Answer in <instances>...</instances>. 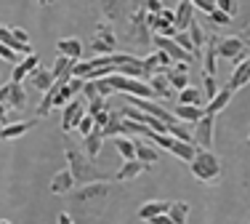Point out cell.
Segmentation results:
<instances>
[{"instance_id":"34","label":"cell","mask_w":250,"mask_h":224,"mask_svg":"<svg viewBox=\"0 0 250 224\" xmlns=\"http://www.w3.org/2000/svg\"><path fill=\"white\" fill-rule=\"evenodd\" d=\"M173 43H176V45H178V48H181V51H187V54H192V56H194V48H192V40H189V35H187V32H176Z\"/></svg>"},{"instance_id":"2","label":"cell","mask_w":250,"mask_h":224,"mask_svg":"<svg viewBox=\"0 0 250 224\" xmlns=\"http://www.w3.org/2000/svg\"><path fill=\"white\" fill-rule=\"evenodd\" d=\"M189 168H192V176L197 181H202V184H218V179H221V163H218L216 152L197 150Z\"/></svg>"},{"instance_id":"26","label":"cell","mask_w":250,"mask_h":224,"mask_svg":"<svg viewBox=\"0 0 250 224\" xmlns=\"http://www.w3.org/2000/svg\"><path fill=\"white\" fill-rule=\"evenodd\" d=\"M176 123H197L202 117V110L200 107H189V104H176V112H173Z\"/></svg>"},{"instance_id":"19","label":"cell","mask_w":250,"mask_h":224,"mask_svg":"<svg viewBox=\"0 0 250 224\" xmlns=\"http://www.w3.org/2000/svg\"><path fill=\"white\" fill-rule=\"evenodd\" d=\"M0 43H3L5 45V48H11V51H14V54L16 56H29V54H32V48H29V45H21V43H16V40H14V35H11V27H3V24H0Z\"/></svg>"},{"instance_id":"9","label":"cell","mask_w":250,"mask_h":224,"mask_svg":"<svg viewBox=\"0 0 250 224\" xmlns=\"http://www.w3.org/2000/svg\"><path fill=\"white\" fill-rule=\"evenodd\" d=\"M176 22H173V27H176V32H187V27L192 24V19H194V5H192V0H181V3L176 5Z\"/></svg>"},{"instance_id":"39","label":"cell","mask_w":250,"mask_h":224,"mask_svg":"<svg viewBox=\"0 0 250 224\" xmlns=\"http://www.w3.org/2000/svg\"><path fill=\"white\" fill-rule=\"evenodd\" d=\"M77 131H80L83 136H88V134L93 131V117L91 115H83V120L77 123Z\"/></svg>"},{"instance_id":"16","label":"cell","mask_w":250,"mask_h":224,"mask_svg":"<svg viewBox=\"0 0 250 224\" xmlns=\"http://www.w3.org/2000/svg\"><path fill=\"white\" fill-rule=\"evenodd\" d=\"M38 67H40V59L35 56V54H29V56L24 59V62H19V64H16V69H14V78H11V83H19V86H21V80H24L27 75H32Z\"/></svg>"},{"instance_id":"42","label":"cell","mask_w":250,"mask_h":224,"mask_svg":"<svg viewBox=\"0 0 250 224\" xmlns=\"http://www.w3.org/2000/svg\"><path fill=\"white\" fill-rule=\"evenodd\" d=\"M11 35H14V40H16V43H21V45H29V35L24 32V29H19V27H11Z\"/></svg>"},{"instance_id":"5","label":"cell","mask_w":250,"mask_h":224,"mask_svg":"<svg viewBox=\"0 0 250 224\" xmlns=\"http://www.w3.org/2000/svg\"><path fill=\"white\" fill-rule=\"evenodd\" d=\"M213 128H216V117H213V115H202L200 120L192 126V144H197L200 150L210 152L213 141H216V136H213Z\"/></svg>"},{"instance_id":"27","label":"cell","mask_w":250,"mask_h":224,"mask_svg":"<svg viewBox=\"0 0 250 224\" xmlns=\"http://www.w3.org/2000/svg\"><path fill=\"white\" fill-rule=\"evenodd\" d=\"M157 157H160V152L154 150V147L139 144V141H136V160H139V163H144V166L154 168V166H157Z\"/></svg>"},{"instance_id":"12","label":"cell","mask_w":250,"mask_h":224,"mask_svg":"<svg viewBox=\"0 0 250 224\" xmlns=\"http://www.w3.org/2000/svg\"><path fill=\"white\" fill-rule=\"evenodd\" d=\"M109 195V181H93V184H83L77 190V200L85 203V200H93V198H106Z\"/></svg>"},{"instance_id":"20","label":"cell","mask_w":250,"mask_h":224,"mask_svg":"<svg viewBox=\"0 0 250 224\" xmlns=\"http://www.w3.org/2000/svg\"><path fill=\"white\" fill-rule=\"evenodd\" d=\"M93 43L104 45L106 51L117 48V38H115V32H112V27L106 24V22H101V24L96 27V35H93Z\"/></svg>"},{"instance_id":"46","label":"cell","mask_w":250,"mask_h":224,"mask_svg":"<svg viewBox=\"0 0 250 224\" xmlns=\"http://www.w3.org/2000/svg\"><path fill=\"white\" fill-rule=\"evenodd\" d=\"M0 59H5V62H16V59H19V56H16V54H14V51H11V48H5V45L0 43Z\"/></svg>"},{"instance_id":"24","label":"cell","mask_w":250,"mask_h":224,"mask_svg":"<svg viewBox=\"0 0 250 224\" xmlns=\"http://www.w3.org/2000/svg\"><path fill=\"white\" fill-rule=\"evenodd\" d=\"M157 72H163L165 78H168V83H170V91H178L181 93L184 88H189V72H178V69H157Z\"/></svg>"},{"instance_id":"53","label":"cell","mask_w":250,"mask_h":224,"mask_svg":"<svg viewBox=\"0 0 250 224\" xmlns=\"http://www.w3.org/2000/svg\"><path fill=\"white\" fill-rule=\"evenodd\" d=\"M248 147H250V128H248Z\"/></svg>"},{"instance_id":"17","label":"cell","mask_w":250,"mask_h":224,"mask_svg":"<svg viewBox=\"0 0 250 224\" xmlns=\"http://www.w3.org/2000/svg\"><path fill=\"white\" fill-rule=\"evenodd\" d=\"M168 208H170V203H165V200H149V203H144L139 208V219H144V222H152L154 216H163V214H168Z\"/></svg>"},{"instance_id":"22","label":"cell","mask_w":250,"mask_h":224,"mask_svg":"<svg viewBox=\"0 0 250 224\" xmlns=\"http://www.w3.org/2000/svg\"><path fill=\"white\" fill-rule=\"evenodd\" d=\"M144 171H149V166H144V163H139V160H130V163H123V168L115 174V179L117 181H130V179H136V176H141Z\"/></svg>"},{"instance_id":"21","label":"cell","mask_w":250,"mask_h":224,"mask_svg":"<svg viewBox=\"0 0 250 224\" xmlns=\"http://www.w3.org/2000/svg\"><path fill=\"white\" fill-rule=\"evenodd\" d=\"M149 91L154 93V96H160V99H170V96H173L170 83H168V78H165L163 72H154L149 78Z\"/></svg>"},{"instance_id":"14","label":"cell","mask_w":250,"mask_h":224,"mask_svg":"<svg viewBox=\"0 0 250 224\" xmlns=\"http://www.w3.org/2000/svg\"><path fill=\"white\" fill-rule=\"evenodd\" d=\"M101 147H104V134H101V128L93 126V131L85 136V141H83V150H85L83 155H85L88 160H93V157L101 152Z\"/></svg>"},{"instance_id":"44","label":"cell","mask_w":250,"mask_h":224,"mask_svg":"<svg viewBox=\"0 0 250 224\" xmlns=\"http://www.w3.org/2000/svg\"><path fill=\"white\" fill-rule=\"evenodd\" d=\"M106 120H109V110H104V112H99V115H93V126H96V128H104Z\"/></svg>"},{"instance_id":"13","label":"cell","mask_w":250,"mask_h":224,"mask_svg":"<svg viewBox=\"0 0 250 224\" xmlns=\"http://www.w3.org/2000/svg\"><path fill=\"white\" fill-rule=\"evenodd\" d=\"M248 83H250V54H248L245 62H240V64L234 67V72H231L229 86H226V88H229V91L234 93L237 88H242V86H248Z\"/></svg>"},{"instance_id":"7","label":"cell","mask_w":250,"mask_h":224,"mask_svg":"<svg viewBox=\"0 0 250 224\" xmlns=\"http://www.w3.org/2000/svg\"><path fill=\"white\" fill-rule=\"evenodd\" d=\"M83 115H85V107H83V102L72 99V102L64 107V112H62V131L69 134L72 128H77V123L83 120Z\"/></svg>"},{"instance_id":"1","label":"cell","mask_w":250,"mask_h":224,"mask_svg":"<svg viewBox=\"0 0 250 224\" xmlns=\"http://www.w3.org/2000/svg\"><path fill=\"white\" fill-rule=\"evenodd\" d=\"M64 155H67V163H69V174H72L75 181H80V184H93V181H109V176L101 174V171L93 166V160H88L85 155H83L77 147L67 144L64 147Z\"/></svg>"},{"instance_id":"37","label":"cell","mask_w":250,"mask_h":224,"mask_svg":"<svg viewBox=\"0 0 250 224\" xmlns=\"http://www.w3.org/2000/svg\"><path fill=\"white\" fill-rule=\"evenodd\" d=\"M101 11H104V16H106V19H112V22H115L117 16H120V3H101Z\"/></svg>"},{"instance_id":"4","label":"cell","mask_w":250,"mask_h":224,"mask_svg":"<svg viewBox=\"0 0 250 224\" xmlns=\"http://www.w3.org/2000/svg\"><path fill=\"white\" fill-rule=\"evenodd\" d=\"M125 38H128L130 43L141 45V48H149L152 45V32H149V27H146L144 5H139V8L133 11V16H130V27H128V35H125Z\"/></svg>"},{"instance_id":"41","label":"cell","mask_w":250,"mask_h":224,"mask_svg":"<svg viewBox=\"0 0 250 224\" xmlns=\"http://www.w3.org/2000/svg\"><path fill=\"white\" fill-rule=\"evenodd\" d=\"M192 5H194L197 11H202V14H208V16L216 11V3H213V0H197V3H192Z\"/></svg>"},{"instance_id":"8","label":"cell","mask_w":250,"mask_h":224,"mask_svg":"<svg viewBox=\"0 0 250 224\" xmlns=\"http://www.w3.org/2000/svg\"><path fill=\"white\" fill-rule=\"evenodd\" d=\"M56 51H59V56H64L72 64H77L83 56V43L77 38H62V40H56Z\"/></svg>"},{"instance_id":"48","label":"cell","mask_w":250,"mask_h":224,"mask_svg":"<svg viewBox=\"0 0 250 224\" xmlns=\"http://www.w3.org/2000/svg\"><path fill=\"white\" fill-rule=\"evenodd\" d=\"M160 19L168 22V24H173V22H176V14H173L170 8H163V11H160Z\"/></svg>"},{"instance_id":"30","label":"cell","mask_w":250,"mask_h":224,"mask_svg":"<svg viewBox=\"0 0 250 224\" xmlns=\"http://www.w3.org/2000/svg\"><path fill=\"white\" fill-rule=\"evenodd\" d=\"M168 219L173 222V224H187V219H189V203H184V200H176V203H170Z\"/></svg>"},{"instance_id":"23","label":"cell","mask_w":250,"mask_h":224,"mask_svg":"<svg viewBox=\"0 0 250 224\" xmlns=\"http://www.w3.org/2000/svg\"><path fill=\"white\" fill-rule=\"evenodd\" d=\"M229 102H231V91H229V88H221V91H218L216 96L210 99V104H208V107L202 110V115H213V117H216L218 112H221Z\"/></svg>"},{"instance_id":"50","label":"cell","mask_w":250,"mask_h":224,"mask_svg":"<svg viewBox=\"0 0 250 224\" xmlns=\"http://www.w3.org/2000/svg\"><path fill=\"white\" fill-rule=\"evenodd\" d=\"M56 222H59V224H75L72 219H69V214H67V211H62V214L56 216Z\"/></svg>"},{"instance_id":"47","label":"cell","mask_w":250,"mask_h":224,"mask_svg":"<svg viewBox=\"0 0 250 224\" xmlns=\"http://www.w3.org/2000/svg\"><path fill=\"white\" fill-rule=\"evenodd\" d=\"M154 139V144L157 147H163V150H168L170 147V141H173V136H152Z\"/></svg>"},{"instance_id":"49","label":"cell","mask_w":250,"mask_h":224,"mask_svg":"<svg viewBox=\"0 0 250 224\" xmlns=\"http://www.w3.org/2000/svg\"><path fill=\"white\" fill-rule=\"evenodd\" d=\"M0 123H3V126H8V123H11V115H8V110H5L3 104H0Z\"/></svg>"},{"instance_id":"40","label":"cell","mask_w":250,"mask_h":224,"mask_svg":"<svg viewBox=\"0 0 250 224\" xmlns=\"http://www.w3.org/2000/svg\"><path fill=\"white\" fill-rule=\"evenodd\" d=\"M202 83H205V96L208 99H213L218 93V83H216V78H208L205 75V80H202Z\"/></svg>"},{"instance_id":"38","label":"cell","mask_w":250,"mask_h":224,"mask_svg":"<svg viewBox=\"0 0 250 224\" xmlns=\"http://www.w3.org/2000/svg\"><path fill=\"white\" fill-rule=\"evenodd\" d=\"M216 8L221 11V14H226L229 19L237 14V3H231V0H218V3H216Z\"/></svg>"},{"instance_id":"43","label":"cell","mask_w":250,"mask_h":224,"mask_svg":"<svg viewBox=\"0 0 250 224\" xmlns=\"http://www.w3.org/2000/svg\"><path fill=\"white\" fill-rule=\"evenodd\" d=\"M83 96H85L88 102H93V99L99 96V91H96V83H83Z\"/></svg>"},{"instance_id":"15","label":"cell","mask_w":250,"mask_h":224,"mask_svg":"<svg viewBox=\"0 0 250 224\" xmlns=\"http://www.w3.org/2000/svg\"><path fill=\"white\" fill-rule=\"evenodd\" d=\"M216 43H218V35H208V45H205V54H202L208 78H216Z\"/></svg>"},{"instance_id":"36","label":"cell","mask_w":250,"mask_h":224,"mask_svg":"<svg viewBox=\"0 0 250 224\" xmlns=\"http://www.w3.org/2000/svg\"><path fill=\"white\" fill-rule=\"evenodd\" d=\"M106 110V99H101V96H96V99H93V102H88V112H85V115H99V112H104Z\"/></svg>"},{"instance_id":"35","label":"cell","mask_w":250,"mask_h":224,"mask_svg":"<svg viewBox=\"0 0 250 224\" xmlns=\"http://www.w3.org/2000/svg\"><path fill=\"white\" fill-rule=\"evenodd\" d=\"M141 69H144V72H149V75H154V72L160 69V64H157V56H154V54L144 56V59H141Z\"/></svg>"},{"instance_id":"11","label":"cell","mask_w":250,"mask_h":224,"mask_svg":"<svg viewBox=\"0 0 250 224\" xmlns=\"http://www.w3.org/2000/svg\"><path fill=\"white\" fill-rule=\"evenodd\" d=\"M56 83V78H53V72L51 69H45V67H38L32 75H27V86H32L35 91H48V88Z\"/></svg>"},{"instance_id":"51","label":"cell","mask_w":250,"mask_h":224,"mask_svg":"<svg viewBox=\"0 0 250 224\" xmlns=\"http://www.w3.org/2000/svg\"><path fill=\"white\" fill-rule=\"evenodd\" d=\"M149 224H173V222L168 219V214H163V216H154V219H152Z\"/></svg>"},{"instance_id":"25","label":"cell","mask_w":250,"mask_h":224,"mask_svg":"<svg viewBox=\"0 0 250 224\" xmlns=\"http://www.w3.org/2000/svg\"><path fill=\"white\" fill-rule=\"evenodd\" d=\"M123 120H125V117H123V110H115V112L109 110V120H106L104 128H101L104 139H106V136H112V139L120 136V134H123Z\"/></svg>"},{"instance_id":"54","label":"cell","mask_w":250,"mask_h":224,"mask_svg":"<svg viewBox=\"0 0 250 224\" xmlns=\"http://www.w3.org/2000/svg\"><path fill=\"white\" fill-rule=\"evenodd\" d=\"M0 224H11V222H5V219H0Z\"/></svg>"},{"instance_id":"31","label":"cell","mask_w":250,"mask_h":224,"mask_svg":"<svg viewBox=\"0 0 250 224\" xmlns=\"http://www.w3.org/2000/svg\"><path fill=\"white\" fill-rule=\"evenodd\" d=\"M200 102H202V93L197 91V88H184L181 93H178V104H189V107H200Z\"/></svg>"},{"instance_id":"29","label":"cell","mask_w":250,"mask_h":224,"mask_svg":"<svg viewBox=\"0 0 250 224\" xmlns=\"http://www.w3.org/2000/svg\"><path fill=\"white\" fill-rule=\"evenodd\" d=\"M112 141H115L117 152H120V155H123V160H125V163L136 160V141H133V139H125V136H115Z\"/></svg>"},{"instance_id":"33","label":"cell","mask_w":250,"mask_h":224,"mask_svg":"<svg viewBox=\"0 0 250 224\" xmlns=\"http://www.w3.org/2000/svg\"><path fill=\"white\" fill-rule=\"evenodd\" d=\"M75 64L69 62V59H64V56H56V62H53V67H51V72H53V78H62L64 72H69V69H72Z\"/></svg>"},{"instance_id":"28","label":"cell","mask_w":250,"mask_h":224,"mask_svg":"<svg viewBox=\"0 0 250 224\" xmlns=\"http://www.w3.org/2000/svg\"><path fill=\"white\" fill-rule=\"evenodd\" d=\"M170 152L178 157V160H184V163H192V157H194V152H197V147L194 144H184V141H170V147H168Z\"/></svg>"},{"instance_id":"18","label":"cell","mask_w":250,"mask_h":224,"mask_svg":"<svg viewBox=\"0 0 250 224\" xmlns=\"http://www.w3.org/2000/svg\"><path fill=\"white\" fill-rule=\"evenodd\" d=\"M72 187H75V179H72V174L64 168L51 179V195H64V192H69Z\"/></svg>"},{"instance_id":"45","label":"cell","mask_w":250,"mask_h":224,"mask_svg":"<svg viewBox=\"0 0 250 224\" xmlns=\"http://www.w3.org/2000/svg\"><path fill=\"white\" fill-rule=\"evenodd\" d=\"M210 19L216 22V24H229V22H231L229 16H226V14H221V11H218V8H216V11H213V14H210Z\"/></svg>"},{"instance_id":"6","label":"cell","mask_w":250,"mask_h":224,"mask_svg":"<svg viewBox=\"0 0 250 224\" xmlns=\"http://www.w3.org/2000/svg\"><path fill=\"white\" fill-rule=\"evenodd\" d=\"M0 104H3L5 110L24 112L27 110V91L19 83H5L0 88Z\"/></svg>"},{"instance_id":"52","label":"cell","mask_w":250,"mask_h":224,"mask_svg":"<svg viewBox=\"0 0 250 224\" xmlns=\"http://www.w3.org/2000/svg\"><path fill=\"white\" fill-rule=\"evenodd\" d=\"M242 40H245V43H250V22H248V27H245V32H242Z\"/></svg>"},{"instance_id":"32","label":"cell","mask_w":250,"mask_h":224,"mask_svg":"<svg viewBox=\"0 0 250 224\" xmlns=\"http://www.w3.org/2000/svg\"><path fill=\"white\" fill-rule=\"evenodd\" d=\"M168 134H173L176 141H184V144H192V131H189L184 123H173V126H168Z\"/></svg>"},{"instance_id":"3","label":"cell","mask_w":250,"mask_h":224,"mask_svg":"<svg viewBox=\"0 0 250 224\" xmlns=\"http://www.w3.org/2000/svg\"><path fill=\"white\" fill-rule=\"evenodd\" d=\"M248 54H250V48H248V43L240 38V35L218 38V43H216V56H224V59H229V62H234V64L245 62Z\"/></svg>"},{"instance_id":"10","label":"cell","mask_w":250,"mask_h":224,"mask_svg":"<svg viewBox=\"0 0 250 224\" xmlns=\"http://www.w3.org/2000/svg\"><path fill=\"white\" fill-rule=\"evenodd\" d=\"M38 126V120H19V123H8V126L0 128V139L3 141H14L19 136H24L27 131H32V128Z\"/></svg>"}]
</instances>
